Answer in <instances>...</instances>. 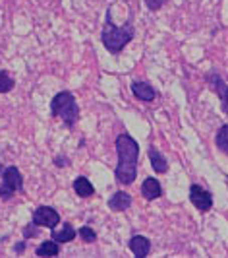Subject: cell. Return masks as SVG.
I'll return each mask as SVG.
<instances>
[{
	"instance_id": "obj_14",
	"label": "cell",
	"mask_w": 228,
	"mask_h": 258,
	"mask_svg": "<svg viewBox=\"0 0 228 258\" xmlns=\"http://www.w3.org/2000/svg\"><path fill=\"white\" fill-rule=\"evenodd\" d=\"M74 190H76L79 198H89V196L95 194V186L91 184L87 177H77L76 181H74Z\"/></svg>"
},
{
	"instance_id": "obj_17",
	"label": "cell",
	"mask_w": 228,
	"mask_h": 258,
	"mask_svg": "<svg viewBox=\"0 0 228 258\" xmlns=\"http://www.w3.org/2000/svg\"><path fill=\"white\" fill-rule=\"evenodd\" d=\"M14 86H16V82H14V78L8 74V70H0V93L12 91Z\"/></svg>"
},
{
	"instance_id": "obj_21",
	"label": "cell",
	"mask_w": 228,
	"mask_h": 258,
	"mask_svg": "<svg viewBox=\"0 0 228 258\" xmlns=\"http://www.w3.org/2000/svg\"><path fill=\"white\" fill-rule=\"evenodd\" d=\"M54 165H56V167H68V165H70V159H68V157H60V155H56V157H54Z\"/></svg>"
},
{
	"instance_id": "obj_18",
	"label": "cell",
	"mask_w": 228,
	"mask_h": 258,
	"mask_svg": "<svg viewBox=\"0 0 228 258\" xmlns=\"http://www.w3.org/2000/svg\"><path fill=\"white\" fill-rule=\"evenodd\" d=\"M77 235H79V239H81L83 243H95V241H97V233H95V229H91L89 225L79 227V229H77Z\"/></svg>"
},
{
	"instance_id": "obj_22",
	"label": "cell",
	"mask_w": 228,
	"mask_h": 258,
	"mask_svg": "<svg viewBox=\"0 0 228 258\" xmlns=\"http://www.w3.org/2000/svg\"><path fill=\"white\" fill-rule=\"evenodd\" d=\"M26 245H27V239H24V241H20L18 245H14V252H18V254H22V252L26 250Z\"/></svg>"
},
{
	"instance_id": "obj_23",
	"label": "cell",
	"mask_w": 228,
	"mask_h": 258,
	"mask_svg": "<svg viewBox=\"0 0 228 258\" xmlns=\"http://www.w3.org/2000/svg\"><path fill=\"white\" fill-rule=\"evenodd\" d=\"M2 171H4V165H2V163H0V175H2Z\"/></svg>"
},
{
	"instance_id": "obj_19",
	"label": "cell",
	"mask_w": 228,
	"mask_h": 258,
	"mask_svg": "<svg viewBox=\"0 0 228 258\" xmlns=\"http://www.w3.org/2000/svg\"><path fill=\"white\" fill-rule=\"evenodd\" d=\"M39 231H41V227L39 225H35L33 221L29 223V225H26L24 229H22V235H24V239H35V237H39Z\"/></svg>"
},
{
	"instance_id": "obj_8",
	"label": "cell",
	"mask_w": 228,
	"mask_h": 258,
	"mask_svg": "<svg viewBox=\"0 0 228 258\" xmlns=\"http://www.w3.org/2000/svg\"><path fill=\"white\" fill-rule=\"evenodd\" d=\"M132 93L143 103H153L155 97H157V91L149 82H134L132 84Z\"/></svg>"
},
{
	"instance_id": "obj_9",
	"label": "cell",
	"mask_w": 228,
	"mask_h": 258,
	"mask_svg": "<svg viewBox=\"0 0 228 258\" xmlns=\"http://www.w3.org/2000/svg\"><path fill=\"white\" fill-rule=\"evenodd\" d=\"M128 246H130V250L138 258H145L151 252V241H149L147 237H143V235H134V237L130 239Z\"/></svg>"
},
{
	"instance_id": "obj_7",
	"label": "cell",
	"mask_w": 228,
	"mask_h": 258,
	"mask_svg": "<svg viewBox=\"0 0 228 258\" xmlns=\"http://www.w3.org/2000/svg\"><path fill=\"white\" fill-rule=\"evenodd\" d=\"M190 202L199 210V214H207L213 208V194L199 184L190 186Z\"/></svg>"
},
{
	"instance_id": "obj_5",
	"label": "cell",
	"mask_w": 228,
	"mask_h": 258,
	"mask_svg": "<svg viewBox=\"0 0 228 258\" xmlns=\"http://www.w3.org/2000/svg\"><path fill=\"white\" fill-rule=\"evenodd\" d=\"M205 82H207L209 88L218 95L220 107H222V113L228 116V80L224 82L220 74H216L215 70H211L209 74H205Z\"/></svg>"
},
{
	"instance_id": "obj_16",
	"label": "cell",
	"mask_w": 228,
	"mask_h": 258,
	"mask_svg": "<svg viewBox=\"0 0 228 258\" xmlns=\"http://www.w3.org/2000/svg\"><path fill=\"white\" fill-rule=\"evenodd\" d=\"M215 144L216 148L222 152V154H228V124H222L215 136Z\"/></svg>"
},
{
	"instance_id": "obj_3",
	"label": "cell",
	"mask_w": 228,
	"mask_h": 258,
	"mask_svg": "<svg viewBox=\"0 0 228 258\" xmlns=\"http://www.w3.org/2000/svg\"><path fill=\"white\" fill-rule=\"evenodd\" d=\"M51 115L54 118H60L68 128H72L79 120V105L72 91H60L52 97L51 101Z\"/></svg>"
},
{
	"instance_id": "obj_12",
	"label": "cell",
	"mask_w": 228,
	"mask_h": 258,
	"mask_svg": "<svg viewBox=\"0 0 228 258\" xmlns=\"http://www.w3.org/2000/svg\"><path fill=\"white\" fill-rule=\"evenodd\" d=\"M130 206H132V196L128 192H124V190L114 192L110 196V200H108V208L112 212H126Z\"/></svg>"
},
{
	"instance_id": "obj_2",
	"label": "cell",
	"mask_w": 228,
	"mask_h": 258,
	"mask_svg": "<svg viewBox=\"0 0 228 258\" xmlns=\"http://www.w3.org/2000/svg\"><path fill=\"white\" fill-rule=\"evenodd\" d=\"M134 37H136V27L132 24V18L128 20L124 26H114L112 10L108 8L101 33V41L102 45H104V49L108 52H112V54H118V52H122L124 47H128L132 43Z\"/></svg>"
},
{
	"instance_id": "obj_15",
	"label": "cell",
	"mask_w": 228,
	"mask_h": 258,
	"mask_svg": "<svg viewBox=\"0 0 228 258\" xmlns=\"http://www.w3.org/2000/svg\"><path fill=\"white\" fill-rule=\"evenodd\" d=\"M58 252H60V243H56L54 239L43 241V243L35 248V254H37V256H58Z\"/></svg>"
},
{
	"instance_id": "obj_13",
	"label": "cell",
	"mask_w": 228,
	"mask_h": 258,
	"mask_svg": "<svg viewBox=\"0 0 228 258\" xmlns=\"http://www.w3.org/2000/svg\"><path fill=\"white\" fill-rule=\"evenodd\" d=\"M147 155H149V161H151V167L155 173H159V175H165L166 171H168V161H166V157L157 148H149V152H147Z\"/></svg>"
},
{
	"instance_id": "obj_20",
	"label": "cell",
	"mask_w": 228,
	"mask_h": 258,
	"mask_svg": "<svg viewBox=\"0 0 228 258\" xmlns=\"http://www.w3.org/2000/svg\"><path fill=\"white\" fill-rule=\"evenodd\" d=\"M145 6L151 10V12H157L165 6V0H145Z\"/></svg>"
},
{
	"instance_id": "obj_1",
	"label": "cell",
	"mask_w": 228,
	"mask_h": 258,
	"mask_svg": "<svg viewBox=\"0 0 228 258\" xmlns=\"http://www.w3.org/2000/svg\"><path fill=\"white\" fill-rule=\"evenodd\" d=\"M118 165L114 169V181L122 186H130L138 177V163H140V146L128 134L120 132L114 140Z\"/></svg>"
},
{
	"instance_id": "obj_11",
	"label": "cell",
	"mask_w": 228,
	"mask_h": 258,
	"mask_svg": "<svg viewBox=\"0 0 228 258\" xmlns=\"http://www.w3.org/2000/svg\"><path fill=\"white\" fill-rule=\"evenodd\" d=\"M141 194H143V198L145 200H157V198H161L163 196V186H161V182L157 181V179H145L143 184H141Z\"/></svg>"
},
{
	"instance_id": "obj_10",
	"label": "cell",
	"mask_w": 228,
	"mask_h": 258,
	"mask_svg": "<svg viewBox=\"0 0 228 258\" xmlns=\"http://www.w3.org/2000/svg\"><path fill=\"white\" fill-rule=\"evenodd\" d=\"M77 231L74 229V225L72 223H62L58 229L54 227V229H51V239H54L56 243H70V241H74L76 239Z\"/></svg>"
},
{
	"instance_id": "obj_4",
	"label": "cell",
	"mask_w": 228,
	"mask_h": 258,
	"mask_svg": "<svg viewBox=\"0 0 228 258\" xmlns=\"http://www.w3.org/2000/svg\"><path fill=\"white\" fill-rule=\"evenodd\" d=\"M0 179H2V182H0V200L6 202V200L14 198L16 192H24V175L16 165L4 167Z\"/></svg>"
},
{
	"instance_id": "obj_6",
	"label": "cell",
	"mask_w": 228,
	"mask_h": 258,
	"mask_svg": "<svg viewBox=\"0 0 228 258\" xmlns=\"http://www.w3.org/2000/svg\"><path fill=\"white\" fill-rule=\"evenodd\" d=\"M31 221L39 225V227H47V229H54L58 223H60V214L51 206H39L33 216H31Z\"/></svg>"
}]
</instances>
